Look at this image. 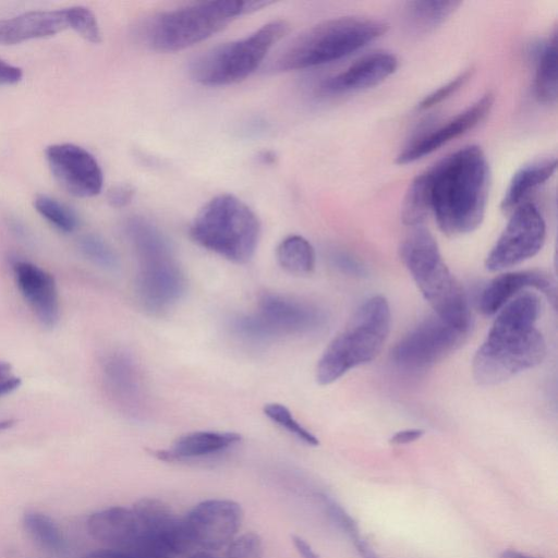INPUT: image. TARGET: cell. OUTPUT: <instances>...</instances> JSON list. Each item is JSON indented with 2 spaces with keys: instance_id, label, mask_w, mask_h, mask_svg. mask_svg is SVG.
<instances>
[{
  "instance_id": "d590c367",
  "label": "cell",
  "mask_w": 558,
  "mask_h": 558,
  "mask_svg": "<svg viewBox=\"0 0 558 558\" xmlns=\"http://www.w3.org/2000/svg\"><path fill=\"white\" fill-rule=\"evenodd\" d=\"M473 69H466L465 71L458 74L454 78L444 84L439 88L435 89L433 93L425 96L422 101L418 104L420 109H429L437 104L444 101L450 95L456 93L460 87H462L472 76Z\"/></svg>"
},
{
  "instance_id": "ab89813d",
  "label": "cell",
  "mask_w": 558,
  "mask_h": 558,
  "mask_svg": "<svg viewBox=\"0 0 558 558\" xmlns=\"http://www.w3.org/2000/svg\"><path fill=\"white\" fill-rule=\"evenodd\" d=\"M23 76L22 69L0 59V84H15Z\"/></svg>"
},
{
  "instance_id": "7c38bea8",
  "label": "cell",
  "mask_w": 558,
  "mask_h": 558,
  "mask_svg": "<svg viewBox=\"0 0 558 558\" xmlns=\"http://www.w3.org/2000/svg\"><path fill=\"white\" fill-rule=\"evenodd\" d=\"M546 225L532 203L520 204L488 253L485 267L502 271L535 256L544 245Z\"/></svg>"
},
{
  "instance_id": "5bb4252c",
  "label": "cell",
  "mask_w": 558,
  "mask_h": 558,
  "mask_svg": "<svg viewBox=\"0 0 558 558\" xmlns=\"http://www.w3.org/2000/svg\"><path fill=\"white\" fill-rule=\"evenodd\" d=\"M45 155L53 178L68 193L77 197L99 194L102 171L89 151L75 144L60 143L48 146Z\"/></svg>"
},
{
  "instance_id": "7402d4cb",
  "label": "cell",
  "mask_w": 558,
  "mask_h": 558,
  "mask_svg": "<svg viewBox=\"0 0 558 558\" xmlns=\"http://www.w3.org/2000/svg\"><path fill=\"white\" fill-rule=\"evenodd\" d=\"M66 26L64 9L25 12L0 20V44L13 45L28 39L51 36Z\"/></svg>"
},
{
  "instance_id": "f35d334b",
  "label": "cell",
  "mask_w": 558,
  "mask_h": 558,
  "mask_svg": "<svg viewBox=\"0 0 558 558\" xmlns=\"http://www.w3.org/2000/svg\"><path fill=\"white\" fill-rule=\"evenodd\" d=\"M332 264L339 270L354 276H360L365 272L363 266L348 254L335 253L331 256Z\"/></svg>"
},
{
  "instance_id": "f6af8a7d",
  "label": "cell",
  "mask_w": 558,
  "mask_h": 558,
  "mask_svg": "<svg viewBox=\"0 0 558 558\" xmlns=\"http://www.w3.org/2000/svg\"><path fill=\"white\" fill-rule=\"evenodd\" d=\"M498 558H535V557L526 555V554L518 551V550L505 549L499 554Z\"/></svg>"
},
{
  "instance_id": "83f0119b",
  "label": "cell",
  "mask_w": 558,
  "mask_h": 558,
  "mask_svg": "<svg viewBox=\"0 0 558 558\" xmlns=\"http://www.w3.org/2000/svg\"><path fill=\"white\" fill-rule=\"evenodd\" d=\"M23 525L29 537L45 550L57 555L68 551L69 543L64 533L48 514L36 510L26 511Z\"/></svg>"
},
{
  "instance_id": "bcb514c9",
  "label": "cell",
  "mask_w": 558,
  "mask_h": 558,
  "mask_svg": "<svg viewBox=\"0 0 558 558\" xmlns=\"http://www.w3.org/2000/svg\"><path fill=\"white\" fill-rule=\"evenodd\" d=\"M190 558H217L207 551H198L193 554Z\"/></svg>"
},
{
  "instance_id": "30bf717a",
  "label": "cell",
  "mask_w": 558,
  "mask_h": 558,
  "mask_svg": "<svg viewBox=\"0 0 558 558\" xmlns=\"http://www.w3.org/2000/svg\"><path fill=\"white\" fill-rule=\"evenodd\" d=\"M288 29L286 21H270L243 38L225 43L199 54L191 62L190 74L195 82L205 86L238 83L259 66Z\"/></svg>"
},
{
  "instance_id": "8fae6325",
  "label": "cell",
  "mask_w": 558,
  "mask_h": 558,
  "mask_svg": "<svg viewBox=\"0 0 558 558\" xmlns=\"http://www.w3.org/2000/svg\"><path fill=\"white\" fill-rule=\"evenodd\" d=\"M468 330L433 315L401 338L391 351L392 363L402 371H425L454 351Z\"/></svg>"
},
{
  "instance_id": "e0dca14e",
  "label": "cell",
  "mask_w": 558,
  "mask_h": 558,
  "mask_svg": "<svg viewBox=\"0 0 558 558\" xmlns=\"http://www.w3.org/2000/svg\"><path fill=\"white\" fill-rule=\"evenodd\" d=\"M494 99V95L487 92L474 104L452 117L446 123L412 141V143L397 156L396 162L399 165L414 162L472 130L489 113Z\"/></svg>"
},
{
  "instance_id": "60d3db41",
  "label": "cell",
  "mask_w": 558,
  "mask_h": 558,
  "mask_svg": "<svg viewBox=\"0 0 558 558\" xmlns=\"http://www.w3.org/2000/svg\"><path fill=\"white\" fill-rule=\"evenodd\" d=\"M424 435V430L421 428H408L395 433L390 442L393 445H407L420 439Z\"/></svg>"
},
{
  "instance_id": "484cf974",
  "label": "cell",
  "mask_w": 558,
  "mask_h": 558,
  "mask_svg": "<svg viewBox=\"0 0 558 558\" xmlns=\"http://www.w3.org/2000/svg\"><path fill=\"white\" fill-rule=\"evenodd\" d=\"M461 4L460 1H411L407 3L404 20L415 34H426L446 22Z\"/></svg>"
},
{
  "instance_id": "836d02e7",
  "label": "cell",
  "mask_w": 558,
  "mask_h": 558,
  "mask_svg": "<svg viewBox=\"0 0 558 558\" xmlns=\"http://www.w3.org/2000/svg\"><path fill=\"white\" fill-rule=\"evenodd\" d=\"M322 500L328 517L341 529L352 541L361 536L356 521L348 511L331 497L323 495Z\"/></svg>"
},
{
  "instance_id": "8d00e7d4",
  "label": "cell",
  "mask_w": 558,
  "mask_h": 558,
  "mask_svg": "<svg viewBox=\"0 0 558 558\" xmlns=\"http://www.w3.org/2000/svg\"><path fill=\"white\" fill-rule=\"evenodd\" d=\"M84 558H170V555L146 547L132 550L104 548L90 551Z\"/></svg>"
},
{
  "instance_id": "4dcf8cb0",
  "label": "cell",
  "mask_w": 558,
  "mask_h": 558,
  "mask_svg": "<svg viewBox=\"0 0 558 558\" xmlns=\"http://www.w3.org/2000/svg\"><path fill=\"white\" fill-rule=\"evenodd\" d=\"M264 414L276 425L286 429L308 446L319 444L317 437L305 428L283 404L271 402L264 405Z\"/></svg>"
},
{
  "instance_id": "7bdbcfd3",
  "label": "cell",
  "mask_w": 558,
  "mask_h": 558,
  "mask_svg": "<svg viewBox=\"0 0 558 558\" xmlns=\"http://www.w3.org/2000/svg\"><path fill=\"white\" fill-rule=\"evenodd\" d=\"M292 543L302 558H319V555L313 547L301 536L293 535Z\"/></svg>"
},
{
  "instance_id": "52a82bcc",
  "label": "cell",
  "mask_w": 558,
  "mask_h": 558,
  "mask_svg": "<svg viewBox=\"0 0 558 558\" xmlns=\"http://www.w3.org/2000/svg\"><path fill=\"white\" fill-rule=\"evenodd\" d=\"M390 324V306L384 296L375 295L363 302L319 357L315 372L317 383L329 385L374 360L384 347Z\"/></svg>"
},
{
  "instance_id": "f546056e",
  "label": "cell",
  "mask_w": 558,
  "mask_h": 558,
  "mask_svg": "<svg viewBox=\"0 0 558 558\" xmlns=\"http://www.w3.org/2000/svg\"><path fill=\"white\" fill-rule=\"evenodd\" d=\"M35 209L51 225L62 232H72L77 226L75 214L53 197L37 195L34 198Z\"/></svg>"
},
{
  "instance_id": "4fadbf2b",
  "label": "cell",
  "mask_w": 558,
  "mask_h": 558,
  "mask_svg": "<svg viewBox=\"0 0 558 558\" xmlns=\"http://www.w3.org/2000/svg\"><path fill=\"white\" fill-rule=\"evenodd\" d=\"M242 519V508L235 501L208 499L197 504L183 523L192 546L218 550L234 538Z\"/></svg>"
},
{
  "instance_id": "ee69618b",
  "label": "cell",
  "mask_w": 558,
  "mask_h": 558,
  "mask_svg": "<svg viewBox=\"0 0 558 558\" xmlns=\"http://www.w3.org/2000/svg\"><path fill=\"white\" fill-rule=\"evenodd\" d=\"M11 365L0 361V396H4L9 391L8 378L11 377Z\"/></svg>"
},
{
  "instance_id": "603a6c76",
  "label": "cell",
  "mask_w": 558,
  "mask_h": 558,
  "mask_svg": "<svg viewBox=\"0 0 558 558\" xmlns=\"http://www.w3.org/2000/svg\"><path fill=\"white\" fill-rule=\"evenodd\" d=\"M240 441L238 433L198 430L179 437L169 449L154 451V454L166 461L201 459L221 453Z\"/></svg>"
},
{
  "instance_id": "4316f807",
  "label": "cell",
  "mask_w": 558,
  "mask_h": 558,
  "mask_svg": "<svg viewBox=\"0 0 558 558\" xmlns=\"http://www.w3.org/2000/svg\"><path fill=\"white\" fill-rule=\"evenodd\" d=\"M432 183V167L417 174L410 183L401 207L404 225L420 227L430 213Z\"/></svg>"
},
{
  "instance_id": "ac0fdd59",
  "label": "cell",
  "mask_w": 558,
  "mask_h": 558,
  "mask_svg": "<svg viewBox=\"0 0 558 558\" xmlns=\"http://www.w3.org/2000/svg\"><path fill=\"white\" fill-rule=\"evenodd\" d=\"M527 288L543 292L556 304L557 290L553 277L543 270H518L502 272L492 279L482 291L478 305L483 314H497L508 302Z\"/></svg>"
},
{
  "instance_id": "d6986e66",
  "label": "cell",
  "mask_w": 558,
  "mask_h": 558,
  "mask_svg": "<svg viewBox=\"0 0 558 558\" xmlns=\"http://www.w3.org/2000/svg\"><path fill=\"white\" fill-rule=\"evenodd\" d=\"M16 284L25 301L45 327L59 322V298L54 278L43 268L24 260L12 264Z\"/></svg>"
},
{
  "instance_id": "cb8c5ba5",
  "label": "cell",
  "mask_w": 558,
  "mask_h": 558,
  "mask_svg": "<svg viewBox=\"0 0 558 558\" xmlns=\"http://www.w3.org/2000/svg\"><path fill=\"white\" fill-rule=\"evenodd\" d=\"M557 169V159L542 158L520 168L512 177L501 199V210L511 214L537 186L546 182Z\"/></svg>"
},
{
  "instance_id": "e575fe53",
  "label": "cell",
  "mask_w": 558,
  "mask_h": 558,
  "mask_svg": "<svg viewBox=\"0 0 558 558\" xmlns=\"http://www.w3.org/2000/svg\"><path fill=\"white\" fill-rule=\"evenodd\" d=\"M227 558H263V544L260 537L247 532L233 538L227 550Z\"/></svg>"
},
{
  "instance_id": "6da1fadb",
  "label": "cell",
  "mask_w": 558,
  "mask_h": 558,
  "mask_svg": "<svg viewBox=\"0 0 558 558\" xmlns=\"http://www.w3.org/2000/svg\"><path fill=\"white\" fill-rule=\"evenodd\" d=\"M539 313V298L529 291L497 313L472 362L473 377L480 385H498L542 363L547 348L536 327Z\"/></svg>"
},
{
  "instance_id": "d4e9b609",
  "label": "cell",
  "mask_w": 558,
  "mask_h": 558,
  "mask_svg": "<svg viewBox=\"0 0 558 558\" xmlns=\"http://www.w3.org/2000/svg\"><path fill=\"white\" fill-rule=\"evenodd\" d=\"M557 35L535 50L534 94L543 104H555L558 96Z\"/></svg>"
},
{
  "instance_id": "5b68a950",
  "label": "cell",
  "mask_w": 558,
  "mask_h": 558,
  "mask_svg": "<svg viewBox=\"0 0 558 558\" xmlns=\"http://www.w3.org/2000/svg\"><path fill=\"white\" fill-rule=\"evenodd\" d=\"M268 1H205L157 14L144 26L146 45L159 52L189 48L216 34L244 14L267 7Z\"/></svg>"
},
{
  "instance_id": "7dc6e473",
  "label": "cell",
  "mask_w": 558,
  "mask_h": 558,
  "mask_svg": "<svg viewBox=\"0 0 558 558\" xmlns=\"http://www.w3.org/2000/svg\"><path fill=\"white\" fill-rule=\"evenodd\" d=\"M13 424H14V421H13V420L0 421V430H1V429H7V428H9V427H11Z\"/></svg>"
},
{
  "instance_id": "8992f818",
  "label": "cell",
  "mask_w": 558,
  "mask_h": 558,
  "mask_svg": "<svg viewBox=\"0 0 558 558\" xmlns=\"http://www.w3.org/2000/svg\"><path fill=\"white\" fill-rule=\"evenodd\" d=\"M400 257L435 315L469 330L470 312L463 289L442 259L428 230L415 227L400 244Z\"/></svg>"
},
{
  "instance_id": "7a4b0ae2",
  "label": "cell",
  "mask_w": 558,
  "mask_h": 558,
  "mask_svg": "<svg viewBox=\"0 0 558 558\" xmlns=\"http://www.w3.org/2000/svg\"><path fill=\"white\" fill-rule=\"evenodd\" d=\"M430 211L449 236L474 231L486 210L489 167L484 151L465 146L432 166Z\"/></svg>"
},
{
  "instance_id": "2e32d148",
  "label": "cell",
  "mask_w": 558,
  "mask_h": 558,
  "mask_svg": "<svg viewBox=\"0 0 558 558\" xmlns=\"http://www.w3.org/2000/svg\"><path fill=\"white\" fill-rule=\"evenodd\" d=\"M106 387L121 410L133 417L147 409V390L142 371L134 357L124 352L109 354L102 365Z\"/></svg>"
},
{
  "instance_id": "74e56055",
  "label": "cell",
  "mask_w": 558,
  "mask_h": 558,
  "mask_svg": "<svg viewBox=\"0 0 558 558\" xmlns=\"http://www.w3.org/2000/svg\"><path fill=\"white\" fill-rule=\"evenodd\" d=\"M133 196L134 189L129 184L114 185L107 193L108 203L116 208H122L129 205Z\"/></svg>"
},
{
  "instance_id": "9c48e42d",
  "label": "cell",
  "mask_w": 558,
  "mask_h": 558,
  "mask_svg": "<svg viewBox=\"0 0 558 558\" xmlns=\"http://www.w3.org/2000/svg\"><path fill=\"white\" fill-rule=\"evenodd\" d=\"M327 319L315 303L267 292L260 295L254 312L232 318L231 330L245 342L266 344L283 337L315 333Z\"/></svg>"
},
{
  "instance_id": "ffe728a7",
  "label": "cell",
  "mask_w": 558,
  "mask_h": 558,
  "mask_svg": "<svg viewBox=\"0 0 558 558\" xmlns=\"http://www.w3.org/2000/svg\"><path fill=\"white\" fill-rule=\"evenodd\" d=\"M89 535L109 548L131 550L142 544V532L133 509L114 506L92 513L86 522Z\"/></svg>"
},
{
  "instance_id": "1f68e13d",
  "label": "cell",
  "mask_w": 558,
  "mask_h": 558,
  "mask_svg": "<svg viewBox=\"0 0 558 558\" xmlns=\"http://www.w3.org/2000/svg\"><path fill=\"white\" fill-rule=\"evenodd\" d=\"M68 26L86 40L98 44L101 32L96 15L86 7L75 5L64 9Z\"/></svg>"
},
{
  "instance_id": "3957f363",
  "label": "cell",
  "mask_w": 558,
  "mask_h": 558,
  "mask_svg": "<svg viewBox=\"0 0 558 558\" xmlns=\"http://www.w3.org/2000/svg\"><path fill=\"white\" fill-rule=\"evenodd\" d=\"M387 28L385 22L363 16L323 21L287 43L272 59L270 69L295 71L342 59L384 35Z\"/></svg>"
},
{
  "instance_id": "44dd1931",
  "label": "cell",
  "mask_w": 558,
  "mask_h": 558,
  "mask_svg": "<svg viewBox=\"0 0 558 558\" xmlns=\"http://www.w3.org/2000/svg\"><path fill=\"white\" fill-rule=\"evenodd\" d=\"M398 66L395 54L377 51L362 57L343 72L329 77L322 85L327 94H342L366 89L378 85L390 76Z\"/></svg>"
},
{
  "instance_id": "d6a6232c",
  "label": "cell",
  "mask_w": 558,
  "mask_h": 558,
  "mask_svg": "<svg viewBox=\"0 0 558 558\" xmlns=\"http://www.w3.org/2000/svg\"><path fill=\"white\" fill-rule=\"evenodd\" d=\"M81 252L90 262L105 269H116L119 265L118 256L111 246L95 234H87L78 242Z\"/></svg>"
},
{
  "instance_id": "f1b7e54d",
  "label": "cell",
  "mask_w": 558,
  "mask_h": 558,
  "mask_svg": "<svg viewBox=\"0 0 558 558\" xmlns=\"http://www.w3.org/2000/svg\"><path fill=\"white\" fill-rule=\"evenodd\" d=\"M276 256L279 265L292 275H310L315 268L314 248L302 235L286 236L278 244Z\"/></svg>"
},
{
  "instance_id": "9a60e30c",
  "label": "cell",
  "mask_w": 558,
  "mask_h": 558,
  "mask_svg": "<svg viewBox=\"0 0 558 558\" xmlns=\"http://www.w3.org/2000/svg\"><path fill=\"white\" fill-rule=\"evenodd\" d=\"M141 526L142 544L146 547L177 555L191 546L183 519H179L163 501L155 498L138 500L132 508Z\"/></svg>"
},
{
  "instance_id": "ba28073f",
  "label": "cell",
  "mask_w": 558,
  "mask_h": 558,
  "mask_svg": "<svg viewBox=\"0 0 558 558\" xmlns=\"http://www.w3.org/2000/svg\"><path fill=\"white\" fill-rule=\"evenodd\" d=\"M192 240L199 246L235 264L248 262L260 235L256 214L231 194L213 197L196 214L190 227Z\"/></svg>"
},
{
  "instance_id": "b9f144b4",
  "label": "cell",
  "mask_w": 558,
  "mask_h": 558,
  "mask_svg": "<svg viewBox=\"0 0 558 558\" xmlns=\"http://www.w3.org/2000/svg\"><path fill=\"white\" fill-rule=\"evenodd\" d=\"M355 550L361 558H380L374 547L368 543L363 535L352 541Z\"/></svg>"
},
{
  "instance_id": "277c9868",
  "label": "cell",
  "mask_w": 558,
  "mask_h": 558,
  "mask_svg": "<svg viewBox=\"0 0 558 558\" xmlns=\"http://www.w3.org/2000/svg\"><path fill=\"white\" fill-rule=\"evenodd\" d=\"M124 230L138 264L135 291L141 305L154 314L170 310L184 295L186 279L169 242L143 217L130 218Z\"/></svg>"
}]
</instances>
